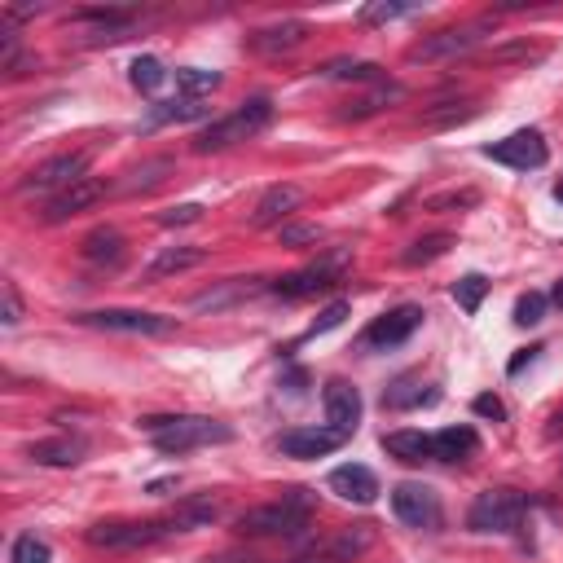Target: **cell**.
<instances>
[{
    "label": "cell",
    "instance_id": "31",
    "mask_svg": "<svg viewBox=\"0 0 563 563\" xmlns=\"http://www.w3.org/2000/svg\"><path fill=\"white\" fill-rule=\"evenodd\" d=\"M432 401H436V392H423V383L410 379V374L396 379L392 388L383 392V405H388V410H410V405H432Z\"/></svg>",
    "mask_w": 563,
    "mask_h": 563
},
{
    "label": "cell",
    "instance_id": "27",
    "mask_svg": "<svg viewBox=\"0 0 563 563\" xmlns=\"http://www.w3.org/2000/svg\"><path fill=\"white\" fill-rule=\"evenodd\" d=\"M322 80H357V84H383V71L374 62H361V58H335V62H326L322 71Z\"/></svg>",
    "mask_w": 563,
    "mask_h": 563
},
{
    "label": "cell",
    "instance_id": "42",
    "mask_svg": "<svg viewBox=\"0 0 563 563\" xmlns=\"http://www.w3.org/2000/svg\"><path fill=\"white\" fill-rule=\"evenodd\" d=\"M344 317H348V304L335 300L330 308H322V317H317L313 326H308V339H313V335H326V330H335V326H344Z\"/></svg>",
    "mask_w": 563,
    "mask_h": 563
},
{
    "label": "cell",
    "instance_id": "52",
    "mask_svg": "<svg viewBox=\"0 0 563 563\" xmlns=\"http://www.w3.org/2000/svg\"><path fill=\"white\" fill-rule=\"evenodd\" d=\"M555 198H559V203H563V185H555Z\"/></svg>",
    "mask_w": 563,
    "mask_h": 563
},
{
    "label": "cell",
    "instance_id": "28",
    "mask_svg": "<svg viewBox=\"0 0 563 563\" xmlns=\"http://www.w3.org/2000/svg\"><path fill=\"white\" fill-rule=\"evenodd\" d=\"M172 172V159H150L141 163V168H132L119 185H110V194H137V190H154V185L163 181V176Z\"/></svg>",
    "mask_w": 563,
    "mask_h": 563
},
{
    "label": "cell",
    "instance_id": "22",
    "mask_svg": "<svg viewBox=\"0 0 563 563\" xmlns=\"http://www.w3.org/2000/svg\"><path fill=\"white\" fill-rule=\"evenodd\" d=\"M80 251H84L88 264H119V260H124V234H119V229H110V225H102V229H93V234L80 242Z\"/></svg>",
    "mask_w": 563,
    "mask_h": 563
},
{
    "label": "cell",
    "instance_id": "43",
    "mask_svg": "<svg viewBox=\"0 0 563 563\" xmlns=\"http://www.w3.org/2000/svg\"><path fill=\"white\" fill-rule=\"evenodd\" d=\"M278 238H282V247H308V242L322 238V229L317 225H282Z\"/></svg>",
    "mask_w": 563,
    "mask_h": 563
},
{
    "label": "cell",
    "instance_id": "25",
    "mask_svg": "<svg viewBox=\"0 0 563 563\" xmlns=\"http://www.w3.org/2000/svg\"><path fill=\"white\" fill-rule=\"evenodd\" d=\"M216 515H220V506L216 502H207V498H190V502H181L172 511V533H194V528H212L216 524Z\"/></svg>",
    "mask_w": 563,
    "mask_h": 563
},
{
    "label": "cell",
    "instance_id": "9",
    "mask_svg": "<svg viewBox=\"0 0 563 563\" xmlns=\"http://www.w3.org/2000/svg\"><path fill=\"white\" fill-rule=\"evenodd\" d=\"M484 159L506 163V168H515V172H533L546 163V137L537 128H520V132H511V137L484 146Z\"/></svg>",
    "mask_w": 563,
    "mask_h": 563
},
{
    "label": "cell",
    "instance_id": "23",
    "mask_svg": "<svg viewBox=\"0 0 563 563\" xmlns=\"http://www.w3.org/2000/svg\"><path fill=\"white\" fill-rule=\"evenodd\" d=\"M374 537H379V533H374V524H352V528H344L339 537H330L326 550H330V555H335L339 563H357V559L374 546Z\"/></svg>",
    "mask_w": 563,
    "mask_h": 563
},
{
    "label": "cell",
    "instance_id": "49",
    "mask_svg": "<svg viewBox=\"0 0 563 563\" xmlns=\"http://www.w3.org/2000/svg\"><path fill=\"white\" fill-rule=\"evenodd\" d=\"M537 352H542V348H524V352H520V357H515V361H511V366H506V370H511V374H520V370L528 366V361H537Z\"/></svg>",
    "mask_w": 563,
    "mask_h": 563
},
{
    "label": "cell",
    "instance_id": "2",
    "mask_svg": "<svg viewBox=\"0 0 563 563\" xmlns=\"http://www.w3.org/2000/svg\"><path fill=\"white\" fill-rule=\"evenodd\" d=\"M308 520H313V493L291 489V493H282V502L242 511L234 528L242 537H295L308 528Z\"/></svg>",
    "mask_w": 563,
    "mask_h": 563
},
{
    "label": "cell",
    "instance_id": "45",
    "mask_svg": "<svg viewBox=\"0 0 563 563\" xmlns=\"http://www.w3.org/2000/svg\"><path fill=\"white\" fill-rule=\"evenodd\" d=\"M0 322H5V326H18L22 322V300H18L14 282H5V313H0Z\"/></svg>",
    "mask_w": 563,
    "mask_h": 563
},
{
    "label": "cell",
    "instance_id": "41",
    "mask_svg": "<svg viewBox=\"0 0 563 563\" xmlns=\"http://www.w3.org/2000/svg\"><path fill=\"white\" fill-rule=\"evenodd\" d=\"M198 220H203V207H198V203H181V207H168V212L159 216V225L176 229V225H198Z\"/></svg>",
    "mask_w": 563,
    "mask_h": 563
},
{
    "label": "cell",
    "instance_id": "32",
    "mask_svg": "<svg viewBox=\"0 0 563 563\" xmlns=\"http://www.w3.org/2000/svg\"><path fill=\"white\" fill-rule=\"evenodd\" d=\"M542 58V49L528 40H506V44H493V49H484V62L489 66H515V62H537Z\"/></svg>",
    "mask_w": 563,
    "mask_h": 563
},
{
    "label": "cell",
    "instance_id": "10",
    "mask_svg": "<svg viewBox=\"0 0 563 563\" xmlns=\"http://www.w3.org/2000/svg\"><path fill=\"white\" fill-rule=\"evenodd\" d=\"M392 511H396V520L401 524H410V528H440V502H436V493L427 489V484H396L392 489Z\"/></svg>",
    "mask_w": 563,
    "mask_h": 563
},
{
    "label": "cell",
    "instance_id": "20",
    "mask_svg": "<svg viewBox=\"0 0 563 563\" xmlns=\"http://www.w3.org/2000/svg\"><path fill=\"white\" fill-rule=\"evenodd\" d=\"M383 454L405 462V467H418V462L432 458V436H423V432H388L383 436Z\"/></svg>",
    "mask_w": 563,
    "mask_h": 563
},
{
    "label": "cell",
    "instance_id": "50",
    "mask_svg": "<svg viewBox=\"0 0 563 563\" xmlns=\"http://www.w3.org/2000/svg\"><path fill=\"white\" fill-rule=\"evenodd\" d=\"M550 300H555V304H559V308H563V278H559V282H555V291H550Z\"/></svg>",
    "mask_w": 563,
    "mask_h": 563
},
{
    "label": "cell",
    "instance_id": "48",
    "mask_svg": "<svg viewBox=\"0 0 563 563\" xmlns=\"http://www.w3.org/2000/svg\"><path fill=\"white\" fill-rule=\"evenodd\" d=\"M291 563H339L335 555H330V550L322 546V550H308V555H295Z\"/></svg>",
    "mask_w": 563,
    "mask_h": 563
},
{
    "label": "cell",
    "instance_id": "19",
    "mask_svg": "<svg viewBox=\"0 0 563 563\" xmlns=\"http://www.w3.org/2000/svg\"><path fill=\"white\" fill-rule=\"evenodd\" d=\"M203 260H207V251H203V247H163L159 256L150 260L146 278H150V282L176 278V273H190V269H198V264H203Z\"/></svg>",
    "mask_w": 563,
    "mask_h": 563
},
{
    "label": "cell",
    "instance_id": "37",
    "mask_svg": "<svg viewBox=\"0 0 563 563\" xmlns=\"http://www.w3.org/2000/svg\"><path fill=\"white\" fill-rule=\"evenodd\" d=\"M251 291H256V286H242V282L234 278L229 286H220V291H207V295H198V300H194V308H198V313H207V308H212V313H216V308H225V304H238L242 295H251Z\"/></svg>",
    "mask_w": 563,
    "mask_h": 563
},
{
    "label": "cell",
    "instance_id": "26",
    "mask_svg": "<svg viewBox=\"0 0 563 563\" xmlns=\"http://www.w3.org/2000/svg\"><path fill=\"white\" fill-rule=\"evenodd\" d=\"M401 97H405L401 84H374V93L357 97V102H348L344 110H339V119H370V115H379L388 102H401Z\"/></svg>",
    "mask_w": 563,
    "mask_h": 563
},
{
    "label": "cell",
    "instance_id": "14",
    "mask_svg": "<svg viewBox=\"0 0 563 563\" xmlns=\"http://www.w3.org/2000/svg\"><path fill=\"white\" fill-rule=\"evenodd\" d=\"M423 308L418 304H401V308H392V313H383L379 322H374L366 330V348H396V344H405V339L414 335L418 326H423Z\"/></svg>",
    "mask_w": 563,
    "mask_h": 563
},
{
    "label": "cell",
    "instance_id": "29",
    "mask_svg": "<svg viewBox=\"0 0 563 563\" xmlns=\"http://www.w3.org/2000/svg\"><path fill=\"white\" fill-rule=\"evenodd\" d=\"M207 102H194V97H172V102L150 106V128L154 124H185V119H203Z\"/></svg>",
    "mask_w": 563,
    "mask_h": 563
},
{
    "label": "cell",
    "instance_id": "4",
    "mask_svg": "<svg viewBox=\"0 0 563 563\" xmlns=\"http://www.w3.org/2000/svg\"><path fill=\"white\" fill-rule=\"evenodd\" d=\"M524 511H528L524 493H515V489H489V493H480V498L471 502L467 528H471V533H511V528L524 520Z\"/></svg>",
    "mask_w": 563,
    "mask_h": 563
},
{
    "label": "cell",
    "instance_id": "34",
    "mask_svg": "<svg viewBox=\"0 0 563 563\" xmlns=\"http://www.w3.org/2000/svg\"><path fill=\"white\" fill-rule=\"evenodd\" d=\"M476 102H440L432 110H423V128H449V124H467L476 115Z\"/></svg>",
    "mask_w": 563,
    "mask_h": 563
},
{
    "label": "cell",
    "instance_id": "47",
    "mask_svg": "<svg viewBox=\"0 0 563 563\" xmlns=\"http://www.w3.org/2000/svg\"><path fill=\"white\" fill-rule=\"evenodd\" d=\"M203 563H260V559L247 555V550H216V555H207Z\"/></svg>",
    "mask_w": 563,
    "mask_h": 563
},
{
    "label": "cell",
    "instance_id": "11",
    "mask_svg": "<svg viewBox=\"0 0 563 563\" xmlns=\"http://www.w3.org/2000/svg\"><path fill=\"white\" fill-rule=\"evenodd\" d=\"M339 269H344V256H330L322 264H308L300 273H286V278L273 282V291H278L282 300H308V295L330 291V286L339 282Z\"/></svg>",
    "mask_w": 563,
    "mask_h": 563
},
{
    "label": "cell",
    "instance_id": "7",
    "mask_svg": "<svg viewBox=\"0 0 563 563\" xmlns=\"http://www.w3.org/2000/svg\"><path fill=\"white\" fill-rule=\"evenodd\" d=\"M88 172V154L75 150V154H53V159H44L40 168L27 172V181L18 185L22 194H53L58 198L62 190H71V185H80Z\"/></svg>",
    "mask_w": 563,
    "mask_h": 563
},
{
    "label": "cell",
    "instance_id": "6",
    "mask_svg": "<svg viewBox=\"0 0 563 563\" xmlns=\"http://www.w3.org/2000/svg\"><path fill=\"white\" fill-rule=\"evenodd\" d=\"M484 31H489V18L467 22V27H445V31H436V36H423L410 53H405V58H410V62H449V58H462V53H471L484 40Z\"/></svg>",
    "mask_w": 563,
    "mask_h": 563
},
{
    "label": "cell",
    "instance_id": "3",
    "mask_svg": "<svg viewBox=\"0 0 563 563\" xmlns=\"http://www.w3.org/2000/svg\"><path fill=\"white\" fill-rule=\"evenodd\" d=\"M273 124V102L269 97H251V102H242L238 110H229L225 119H216V124H207L203 132L194 137V154H216V150H229L238 146V141H251L256 132H264Z\"/></svg>",
    "mask_w": 563,
    "mask_h": 563
},
{
    "label": "cell",
    "instance_id": "13",
    "mask_svg": "<svg viewBox=\"0 0 563 563\" xmlns=\"http://www.w3.org/2000/svg\"><path fill=\"white\" fill-rule=\"evenodd\" d=\"M344 432H335V427H291V432H282L278 440V449L286 458H326V454H335L339 445H344Z\"/></svg>",
    "mask_w": 563,
    "mask_h": 563
},
{
    "label": "cell",
    "instance_id": "30",
    "mask_svg": "<svg viewBox=\"0 0 563 563\" xmlns=\"http://www.w3.org/2000/svg\"><path fill=\"white\" fill-rule=\"evenodd\" d=\"M449 247H454V238H449V234H427V238L410 242V251H401V264H405V269H423V264H432V260L445 256Z\"/></svg>",
    "mask_w": 563,
    "mask_h": 563
},
{
    "label": "cell",
    "instance_id": "35",
    "mask_svg": "<svg viewBox=\"0 0 563 563\" xmlns=\"http://www.w3.org/2000/svg\"><path fill=\"white\" fill-rule=\"evenodd\" d=\"M484 295H489V278H484V273H467V278L454 282V300L462 313H480Z\"/></svg>",
    "mask_w": 563,
    "mask_h": 563
},
{
    "label": "cell",
    "instance_id": "1",
    "mask_svg": "<svg viewBox=\"0 0 563 563\" xmlns=\"http://www.w3.org/2000/svg\"><path fill=\"white\" fill-rule=\"evenodd\" d=\"M141 432L154 436L159 454H185V449H198V445H225V440H234V432L225 423L194 418V414H150L141 418Z\"/></svg>",
    "mask_w": 563,
    "mask_h": 563
},
{
    "label": "cell",
    "instance_id": "5",
    "mask_svg": "<svg viewBox=\"0 0 563 563\" xmlns=\"http://www.w3.org/2000/svg\"><path fill=\"white\" fill-rule=\"evenodd\" d=\"M172 524L168 520H106V524H93L84 533V542L93 550H141L159 537H168Z\"/></svg>",
    "mask_w": 563,
    "mask_h": 563
},
{
    "label": "cell",
    "instance_id": "12",
    "mask_svg": "<svg viewBox=\"0 0 563 563\" xmlns=\"http://www.w3.org/2000/svg\"><path fill=\"white\" fill-rule=\"evenodd\" d=\"M304 40H308V22L304 18H282V22H269V27L251 31L247 49L256 53V58H282V53L300 49Z\"/></svg>",
    "mask_w": 563,
    "mask_h": 563
},
{
    "label": "cell",
    "instance_id": "44",
    "mask_svg": "<svg viewBox=\"0 0 563 563\" xmlns=\"http://www.w3.org/2000/svg\"><path fill=\"white\" fill-rule=\"evenodd\" d=\"M405 14H414V5H366L361 9V22H392Z\"/></svg>",
    "mask_w": 563,
    "mask_h": 563
},
{
    "label": "cell",
    "instance_id": "18",
    "mask_svg": "<svg viewBox=\"0 0 563 563\" xmlns=\"http://www.w3.org/2000/svg\"><path fill=\"white\" fill-rule=\"evenodd\" d=\"M102 194H106V185H102V181H93V176H84L80 185H71V190H62L58 198H49V207H44V220H49V225H62V220L80 216L84 207H93Z\"/></svg>",
    "mask_w": 563,
    "mask_h": 563
},
{
    "label": "cell",
    "instance_id": "36",
    "mask_svg": "<svg viewBox=\"0 0 563 563\" xmlns=\"http://www.w3.org/2000/svg\"><path fill=\"white\" fill-rule=\"evenodd\" d=\"M163 80H168V66H163L159 58H137V62H132V84H137L141 93L163 88Z\"/></svg>",
    "mask_w": 563,
    "mask_h": 563
},
{
    "label": "cell",
    "instance_id": "33",
    "mask_svg": "<svg viewBox=\"0 0 563 563\" xmlns=\"http://www.w3.org/2000/svg\"><path fill=\"white\" fill-rule=\"evenodd\" d=\"M176 88H181V97H194V102H203L212 88H220V71H203V66H185V71H176Z\"/></svg>",
    "mask_w": 563,
    "mask_h": 563
},
{
    "label": "cell",
    "instance_id": "46",
    "mask_svg": "<svg viewBox=\"0 0 563 563\" xmlns=\"http://www.w3.org/2000/svg\"><path fill=\"white\" fill-rule=\"evenodd\" d=\"M476 414H480V418H493V423H502V418H506V405L498 401V396L484 392V396H476Z\"/></svg>",
    "mask_w": 563,
    "mask_h": 563
},
{
    "label": "cell",
    "instance_id": "15",
    "mask_svg": "<svg viewBox=\"0 0 563 563\" xmlns=\"http://www.w3.org/2000/svg\"><path fill=\"white\" fill-rule=\"evenodd\" d=\"M322 405H326V423L335 427V432H344V436L357 432V423H361V392L352 388V383H344V379L326 383Z\"/></svg>",
    "mask_w": 563,
    "mask_h": 563
},
{
    "label": "cell",
    "instance_id": "24",
    "mask_svg": "<svg viewBox=\"0 0 563 563\" xmlns=\"http://www.w3.org/2000/svg\"><path fill=\"white\" fill-rule=\"evenodd\" d=\"M80 440H66V436H58V440H36V445L27 449V458L36 462V467H75L80 462Z\"/></svg>",
    "mask_w": 563,
    "mask_h": 563
},
{
    "label": "cell",
    "instance_id": "38",
    "mask_svg": "<svg viewBox=\"0 0 563 563\" xmlns=\"http://www.w3.org/2000/svg\"><path fill=\"white\" fill-rule=\"evenodd\" d=\"M480 194L476 190H449V194H432L427 198V212H462V207H476Z\"/></svg>",
    "mask_w": 563,
    "mask_h": 563
},
{
    "label": "cell",
    "instance_id": "40",
    "mask_svg": "<svg viewBox=\"0 0 563 563\" xmlns=\"http://www.w3.org/2000/svg\"><path fill=\"white\" fill-rule=\"evenodd\" d=\"M53 555H49V546L40 542V537H18L14 542V550H9V563H49Z\"/></svg>",
    "mask_w": 563,
    "mask_h": 563
},
{
    "label": "cell",
    "instance_id": "16",
    "mask_svg": "<svg viewBox=\"0 0 563 563\" xmlns=\"http://www.w3.org/2000/svg\"><path fill=\"white\" fill-rule=\"evenodd\" d=\"M326 484H330V493H339L344 502H357V506H370L374 498H379V476H374L370 467H361V462L335 467Z\"/></svg>",
    "mask_w": 563,
    "mask_h": 563
},
{
    "label": "cell",
    "instance_id": "17",
    "mask_svg": "<svg viewBox=\"0 0 563 563\" xmlns=\"http://www.w3.org/2000/svg\"><path fill=\"white\" fill-rule=\"evenodd\" d=\"M304 203V190L300 185H273V190L260 194L256 212H251V229H269V225H286V216Z\"/></svg>",
    "mask_w": 563,
    "mask_h": 563
},
{
    "label": "cell",
    "instance_id": "51",
    "mask_svg": "<svg viewBox=\"0 0 563 563\" xmlns=\"http://www.w3.org/2000/svg\"><path fill=\"white\" fill-rule=\"evenodd\" d=\"M559 432H563V414L550 418V436H559Z\"/></svg>",
    "mask_w": 563,
    "mask_h": 563
},
{
    "label": "cell",
    "instance_id": "21",
    "mask_svg": "<svg viewBox=\"0 0 563 563\" xmlns=\"http://www.w3.org/2000/svg\"><path fill=\"white\" fill-rule=\"evenodd\" d=\"M480 449V436L471 427H445V432L432 436V458L440 462H462Z\"/></svg>",
    "mask_w": 563,
    "mask_h": 563
},
{
    "label": "cell",
    "instance_id": "8",
    "mask_svg": "<svg viewBox=\"0 0 563 563\" xmlns=\"http://www.w3.org/2000/svg\"><path fill=\"white\" fill-rule=\"evenodd\" d=\"M80 322L110 335H172L176 330V317L141 313V308H97V313H80Z\"/></svg>",
    "mask_w": 563,
    "mask_h": 563
},
{
    "label": "cell",
    "instance_id": "39",
    "mask_svg": "<svg viewBox=\"0 0 563 563\" xmlns=\"http://www.w3.org/2000/svg\"><path fill=\"white\" fill-rule=\"evenodd\" d=\"M537 322H546V295L528 291L515 300V326H537Z\"/></svg>",
    "mask_w": 563,
    "mask_h": 563
}]
</instances>
